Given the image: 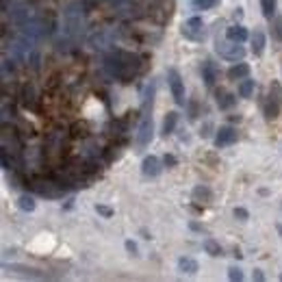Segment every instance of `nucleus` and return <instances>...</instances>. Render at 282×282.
Here are the masks:
<instances>
[{
    "mask_svg": "<svg viewBox=\"0 0 282 282\" xmlns=\"http://www.w3.org/2000/svg\"><path fill=\"white\" fill-rule=\"evenodd\" d=\"M280 109H282V87L278 80L269 85V96H267V104H265V115L267 120H274V117L280 115Z\"/></svg>",
    "mask_w": 282,
    "mask_h": 282,
    "instance_id": "obj_1",
    "label": "nucleus"
},
{
    "mask_svg": "<svg viewBox=\"0 0 282 282\" xmlns=\"http://www.w3.org/2000/svg\"><path fill=\"white\" fill-rule=\"evenodd\" d=\"M167 83H169V92L174 96L176 104H185V83H183V76L176 68H169L167 70Z\"/></svg>",
    "mask_w": 282,
    "mask_h": 282,
    "instance_id": "obj_2",
    "label": "nucleus"
},
{
    "mask_svg": "<svg viewBox=\"0 0 282 282\" xmlns=\"http://www.w3.org/2000/svg\"><path fill=\"white\" fill-rule=\"evenodd\" d=\"M217 54L224 59H228V61H241L245 57V48L241 46V44H234V41H217V46H215Z\"/></svg>",
    "mask_w": 282,
    "mask_h": 282,
    "instance_id": "obj_3",
    "label": "nucleus"
},
{
    "mask_svg": "<svg viewBox=\"0 0 282 282\" xmlns=\"http://www.w3.org/2000/svg\"><path fill=\"white\" fill-rule=\"evenodd\" d=\"M154 137V122H152V111L141 115V124H139V133H137V143L139 148H148L150 141Z\"/></svg>",
    "mask_w": 282,
    "mask_h": 282,
    "instance_id": "obj_4",
    "label": "nucleus"
},
{
    "mask_svg": "<svg viewBox=\"0 0 282 282\" xmlns=\"http://www.w3.org/2000/svg\"><path fill=\"white\" fill-rule=\"evenodd\" d=\"M183 35H185L187 39H193V41H202V39L206 37L202 17H189V20H187V24L183 26Z\"/></svg>",
    "mask_w": 282,
    "mask_h": 282,
    "instance_id": "obj_5",
    "label": "nucleus"
},
{
    "mask_svg": "<svg viewBox=\"0 0 282 282\" xmlns=\"http://www.w3.org/2000/svg\"><path fill=\"white\" fill-rule=\"evenodd\" d=\"M236 141V131L232 126H220V131L215 135V145L217 148H226V145H232Z\"/></svg>",
    "mask_w": 282,
    "mask_h": 282,
    "instance_id": "obj_6",
    "label": "nucleus"
},
{
    "mask_svg": "<svg viewBox=\"0 0 282 282\" xmlns=\"http://www.w3.org/2000/svg\"><path fill=\"white\" fill-rule=\"evenodd\" d=\"M161 161L157 159V157H145L143 159V163H141V171H143V176H148V178H157L159 174H161Z\"/></svg>",
    "mask_w": 282,
    "mask_h": 282,
    "instance_id": "obj_7",
    "label": "nucleus"
},
{
    "mask_svg": "<svg viewBox=\"0 0 282 282\" xmlns=\"http://www.w3.org/2000/svg\"><path fill=\"white\" fill-rule=\"evenodd\" d=\"M226 39H230L234 44H243L250 39L248 31H245L243 24H234V26H228V31H226Z\"/></svg>",
    "mask_w": 282,
    "mask_h": 282,
    "instance_id": "obj_8",
    "label": "nucleus"
},
{
    "mask_svg": "<svg viewBox=\"0 0 282 282\" xmlns=\"http://www.w3.org/2000/svg\"><path fill=\"white\" fill-rule=\"evenodd\" d=\"M250 44H252V52L256 54V57H261L263 52H265V46H267V37L263 31H254L250 35Z\"/></svg>",
    "mask_w": 282,
    "mask_h": 282,
    "instance_id": "obj_9",
    "label": "nucleus"
},
{
    "mask_svg": "<svg viewBox=\"0 0 282 282\" xmlns=\"http://www.w3.org/2000/svg\"><path fill=\"white\" fill-rule=\"evenodd\" d=\"M245 76H250V66L248 63H234L228 70V78L230 80H243Z\"/></svg>",
    "mask_w": 282,
    "mask_h": 282,
    "instance_id": "obj_10",
    "label": "nucleus"
},
{
    "mask_svg": "<svg viewBox=\"0 0 282 282\" xmlns=\"http://www.w3.org/2000/svg\"><path fill=\"white\" fill-rule=\"evenodd\" d=\"M202 78H204L206 87H213V85H215L217 70H215V66H213V61H204V63H202Z\"/></svg>",
    "mask_w": 282,
    "mask_h": 282,
    "instance_id": "obj_11",
    "label": "nucleus"
},
{
    "mask_svg": "<svg viewBox=\"0 0 282 282\" xmlns=\"http://www.w3.org/2000/svg\"><path fill=\"white\" fill-rule=\"evenodd\" d=\"M193 200L196 202H211L213 200V191L208 189L206 185H198V187H193Z\"/></svg>",
    "mask_w": 282,
    "mask_h": 282,
    "instance_id": "obj_12",
    "label": "nucleus"
},
{
    "mask_svg": "<svg viewBox=\"0 0 282 282\" xmlns=\"http://www.w3.org/2000/svg\"><path fill=\"white\" fill-rule=\"evenodd\" d=\"M236 102V96L234 94H228V92H220L217 94V106L222 109V111H228V109H232Z\"/></svg>",
    "mask_w": 282,
    "mask_h": 282,
    "instance_id": "obj_13",
    "label": "nucleus"
},
{
    "mask_svg": "<svg viewBox=\"0 0 282 282\" xmlns=\"http://www.w3.org/2000/svg\"><path fill=\"white\" fill-rule=\"evenodd\" d=\"M176 124H178V113L176 111H169L167 115H165V120H163V135H171L176 131Z\"/></svg>",
    "mask_w": 282,
    "mask_h": 282,
    "instance_id": "obj_14",
    "label": "nucleus"
},
{
    "mask_svg": "<svg viewBox=\"0 0 282 282\" xmlns=\"http://www.w3.org/2000/svg\"><path fill=\"white\" fill-rule=\"evenodd\" d=\"M178 269L185 271V274H196V271L200 269V265H198V261H193V258L180 256V258H178Z\"/></svg>",
    "mask_w": 282,
    "mask_h": 282,
    "instance_id": "obj_15",
    "label": "nucleus"
},
{
    "mask_svg": "<svg viewBox=\"0 0 282 282\" xmlns=\"http://www.w3.org/2000/svg\"><path fill=\"white\" fill-rule=\"evenodd\" d=\"M236 92H239V98H252V94H254V80L245 76L239 83V87H236Z\"/></svg>",
    "mask_w": 282,
    "mask_h": 282,
    "instance_id": "obj_16",
    "label": "nucleus"
},
{
    "mask_svg": "<svg viewBox=\"0 0 282 282\" xmlns=\"http://www.w3.org/2000/svg\"><path fill=\"white\" fill-rule=\"evenodd\" d=\"M204 252L208 254V256H213V258H217V256H222V245L217 243L215 239H204Z\"/></svg>",
    "mask_w": 282,
    "mask_h": 282,
    "instance_id": "obj_17",
    "label": "nucleus"
},
{
    "mask_svg": "<svg viewBox=\"0 0 282 282\" xmlns=\"http://www.w3.org/2000/svg\"><path fill=\"white\" fill-rule=\"evenodd\" d=\"M35 200L31 198V196H20L17 198V208H20V211H24V213H33L35 211Z\"/></svg>",
    "mask_w": 282,
    "mask_h": 282,
    "instance_id": "obj_18",
    "label": "nucleus"
},
{
    "mask_svg": "<svg viewBox=\"0 0 282 282\" xmlns=\"http://www.w3.org/2000/svg\"><path fill=\"white\" fill-rule=\"evenodd\" d=\"M276 7H278V0H261V9H263V15L271 20L276 15Z\"/></svg>",
    "mask_w": 282,
    "mask_h": 282,
    "instance_id": "obj_19",
    "label": "nucleus"
},
{
    "mask_svg": "<svg viewBox=\"0 0 282 282\" xmlns=\"http://www.w3.org/2000/svg\"><path fill=\"white\" fill-rule=\"evenodd\" d=\"M271 33H274V37L278 41H282V17H271Z\"/></svg>",
    "mask_w": 282,
    "mask_h": 282,
    "instance_id": "obj_20",
    "label": "nucleus"
},
{
    "mask_svg": "<svg viewBox=\"0 0 282 282\" xmlns=\"http://www.w3.org/2000/svg\"><path fill=\"white\" fill-rule=\"evenodd\" d=\"M193 5L198 9H202V11H208V9H215L220 5V0H193Z\"/></svg>",
    "mask_w": 282,
    "mask_h": 282,
    "instance_id": "obj_21",
    "label": "nucleus"
},
{
    "mask_svg": "<svg viewBox=\"0 0 282 282\" xmlns=\"http://www.w3.org/2000/svg\"><path fill=\"white\" fill-rule=\"evenodd\" d=\"M96 213L109 220V217H113V208L111 206H104V204H96Z\"/></svg>",
    "mask_w": 282,
    "mask_h": 282,
    "instance_id": "obj_22",
    "label": "nucleus"
},
{
    "mask_svg": "<svg viewBox=\"0 0 282 282\" xmlns=\"http://www.w3.org/2000/svg\"><path fill=\"white\" fill-rule=\"evenodd\" d=\"M228 278H230V280H236V282H241V280H243V271H241L239 267L232 265V267H228Z\"/></svg>",
    "mask_w": 282,
    "mask_h": 282,
    "instance_id": "obj_23",
    "label": "nucleus"
},
{
    "mask_svg": "<svg viewBox=\"0 0 282 282\" xmlns=\"http://www.w3.org/2000/svg\"><path fill=\"white\" fill-rule=\"evenodd\" d=\"M234 217H236V220H239V222H248V220H250V213L245 211V208L236 206V208H234Z\"/></svg>",
    "mask_w": 282,
    "mask_h": 282,
    "instance_id": "obj_24",
    "label": "nucleus"
},
{
    "mask_svg": "<svg viewBox=\"0 0 282 282\" xmlns=\"http://www.w3.org/2000/svg\"><path fill=\"white\" fill-rule=\"evenodd\" d=\"M124 248H126V252H128V254H133V256H139V248H137V243H135V241H126L124 243Z\"/></svg>",
    "mask_w": 282,
    "mask_h": 282,
    "instance_id": "obj_25",
    "label": "nucleus"
},
{
    "mask_svg": "<svg viewBox=\"0 0 282 282\" xmlns=\"http://www.w3.org/2000/svg\"><path fill=\"white\" fill-rule=\"evenodd\" d=\"M163 163H165V167H174L176 165V157H174V154H165Z\"/></svg>",
    "mask_w": 282,
    "mask_h": 282,
    "instance_id": "obj_26",
    "label": "nucleus"
},
{
    "mask_svg": "<svg viewBox=\"0 0 282 282\" xmlns=\"http://www.w3.org/2000/svg\"><path fill=\"white\" fill-rule=\"evenodd\" d=\"M252 276H254V280H258V282L265 280V276H263V271H261V269H254V274H252Z\"/></svg>",
    "mask_w": 282,
    "mask_h": 282,
    "instance_id": "obj_27",
    "label": "nucleus"
},
{
    "mask_svg": "<svg viewBox=\"0 0 282 282\" xmlns=\"http://www.w3.org/2000/svg\"><path fill=\"white\" fill-rule=\"evenodd\" d=\"M189 228H191V230H196V232H204V228H202V226H200V224H196V222H191V224H189Z\"/></svg>",
    "mask_w": 282,
    "mask_h": 282,
    "instance_id": "obj_28",
    "label": "nucleus"
},
{
    "mask_svg": "<svg viewBox=\"0 0 282 282\" xmlns=\"http://www.w3.org/2000/svg\"><path fill=\"white\" fill-rule=\"evenodd\" d=\"M234 17H239V20L243 17V11H241V9H236V11H234Z\"/></svg>",
    "mask_w": 282,
    "mask_h": 282,
    "instance_id": "obj_29",
    "label": "nucleus"
},
{
    "mask_svg": "<svg viewBox=\"0 0 282 282\" xmlns=\"http://www.w3.org/2000/svg\"><path fill=\"white\" fill-rule=\"evenodd\" d=\"M276 228H278V232H280V236H282V224H278V226H276Z\"/></svg>",
    "mask_w": 282,
    "mask_h": 282,
    "instance_id": "obj_30",
    "label": "nucleus"
},
{
    "mask_svg": "<svg viewBox=\"0 0 282 282\" xmlns=\"http://www.w3.org/2000/svg\"><path fill=\"white\" fill-rule=\"evenodd\" d=\"M280 280H282V276H280Z\"/></svg>",
    "mask_w": 282,
    "mask_h": 282,
    "instance_id": "obj_31",
    "label": "nucleus"
}]
</instances>
